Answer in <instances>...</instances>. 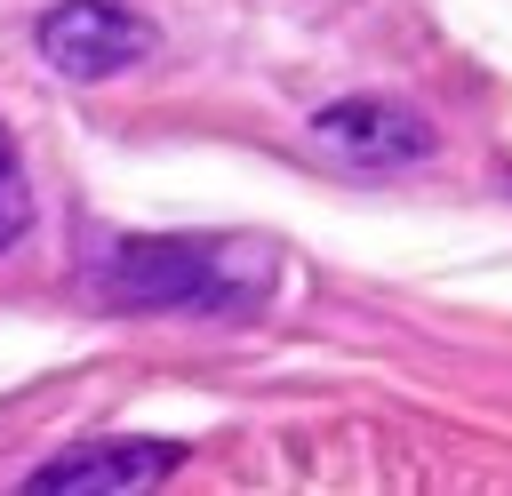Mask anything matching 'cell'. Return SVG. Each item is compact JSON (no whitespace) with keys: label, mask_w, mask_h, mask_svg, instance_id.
I'll return each mask as SVG.
<instances>
[{"label":"cell","mask_w":512,"mask_h":496,"mask_svg":"<svg viewBox=\"0 0 512 496\" xmlns=\"http://www.w3.org/2000/svg\"><path fill=\"white\" fill-rule=\"evenodd\" d=\"M112 296L136 304H232V264L216 240H128L112 264Z\"/></svg>","instance_id":"cell-1"},{"label":"cell","mask_w":512,"mask_h":496,"mask_svg":"<svg viewBox=\"0 0 512 496\" xmlns=\"http://www.w3.org/2000/svg\"><path fill=\"white\" fill-rule=\"evenodd\" d=\"M24 224V176H16V144L0 136V240Z\"/></svg>","instance_id":"cell-5"},{"label":"cell","mask_w":512,"mask_h":496,"mask_svg":"<svg viewBox=\"0 0 512 496\" xmlns=\"http://www.w3.org/2000/svg\"><path fill=\"white\" fill-rule=\"evenodd\" d=\"M144 48H152V32H144L120 0H64V8H48V16H40V56H48L64 80L128 72Z\"/></svg>","instance_id":"cell-2"},{"label":"cell","mask_w":512,"mask_h":496,"mask_svg":"<svg viewBox=\"0 0 512 496\" xmlns=\"http://www.w3.org/2000/svg\"><path fill=\"white\" fill-rule=\"evenodd\" d=\"M320 136L352 160H408L432 144V128L400 104H336V112H320Z\"/></svg>","instance_id":"cell-4"},{"label":"cell","mask_w":512,"mask_h":496,"mask_svg":"<svg viewBox=\"0 0 512 496\" xmlns=\"http://www.w3.org/2000/svg\"><path fill=\"white\" fill-rule=\"evenodd\" d=\"M168 472H176V448L136 440V448H80V456L32 472V488H40V496H72V488H152V480H168Z\"/></svg>","instance_id":"cell-3"}]
</instances>
